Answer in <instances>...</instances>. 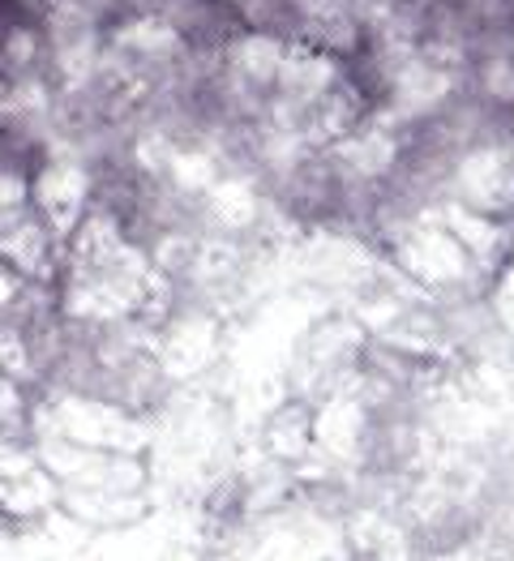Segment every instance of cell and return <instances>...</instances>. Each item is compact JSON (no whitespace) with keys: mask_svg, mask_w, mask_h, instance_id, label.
I'll use <instances>...</instances> for the list:
<instances>
[{"mask_svg":"<svg viewBox=\"0 0 514 561\" xmlns=\"http://www.w3.org/2000/svg\"><path fill=\"white\" fill-rule=\"evenodd\" d=\"M31 51H35V39H31V31H9L4 35V47H0V56H4V69H26L31 65Z\"/></svg>","mask_w":514,"mask_h":561,"instance_id":"6da1fadb","label":"cell"}]
</instances>
